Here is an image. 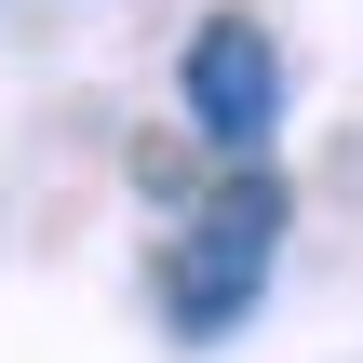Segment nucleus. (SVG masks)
Masks as SVG:
<instances>
[{"label":"nucleus","mask_w":363,"mask_h":363,"mask_svg":"<svg viewBox=\"0 0 363 363\" xmlns=\"http://www.w3.org/2000/svg\"><path fill=\"white\" fill-rule=\"evenodd\" d=\"M175 108L202 121V148L256 162V148H269V121H283V40H269L256 13H202V27H189V54H175Z\"/></svg>","instance_id":"nucleus-2"},{"label":"nucleus","mask_w":363,"mask_h":363,"mask_svg":"<svg viewBox=\"0 0 363 363\" xmlns=\"http://www.w3.org/2000/svg\"><path fill=\"white\" fill-rule=\"evenodd\" d=\"M283 175L269 162H229L216 189H202V216L175 229V256H162V323L175 337H229L256 296H269V256H283Z\"/></svg>","instance_id":"nucleus-1"}]
</instances>
